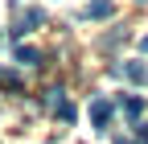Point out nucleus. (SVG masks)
Masks as SVG:
<instances>
[{
  "instance_id": "f257e3e1",
  "label": "nucleus",
  "mask_w": 148,
  "mask_h": 144,
  "mask_svg": "<svg viewBox=\"0 0 148 144\" xmlns=\"http://www.w3.org/2000/svg\"><path fill=\"white\" fill-rule=\"evenodd\" d=\"M37 25H45V12H41V8H29V12H21V21L8 29V37H12V41H21L25 33H29V29H37Z\"/></svg>"
},
{
  "instance_id": "f03ea898",
  "label": "nucleus",
  "mask_w": 148,
  "mask_h": 144,
  "mask_svg": "<svg viewBox=\"0 0 148 144\" xmlns=\"http://www.w3.org/2000/svg\"><path fill=\"white\" fill-rule=\"evenodd\" d=\"M111 115H115V103H111V99H95V103H90V119H95V128L99 132H107L111 128Z\"/></svg>"
},
{
  "instance_id": "7ed1b4c3",
  "label": "nucleus",
  "mask_w": 148,
  "mask_h": 144,
  "mask_svg": "<svg viewBox=\"0 0 148 144\" xmlns=\"http://www.w3.org/2000/svg\"><path fill=\"white\" fill-rule=\"evenodd\" d=\"M45 103L58 111V119H66V123H74V119H78V107H74L70 99H62V91H49V95H45Z\"/></svg>"
},
{
  "instance_id": "20e7f679",
  "label": "nucleus",
  "mask_w": 148,
  "mask_h": 144,
  "mask_svg": "<svg viewBox=\"0 0 148 144\" xmlns=\"http://www.w3.org/2000/svg\"><path fill=\"white\" fill-rule=\"evenodd\" d=\"M111 70H115V74H127L132 82H148V66L144 62H115Z\"/></svg>"
},
{
  "instance_id": "39448f33",
  "label": "nucleus",
  "mask_w": 148,
  "mask_h": 144,
  "mask_svg": "<svg viewBox=\"0 0 148 144\" xmlns=\"http://www.w3.org/2000/svg\"><path fill=\"white\" fill-rule=\"evenodd\" d=\"M111 12H115V4H111V0H90V4L82 8L86 21H99V16H111Z\"/></svg>"
},
{
  "instance_id": "423d86ee",
  "label": "nucleus",
  "mask_w": 148,
  "mask_h": 144,
  "mask_svg": "<svg viewBox=\"0 0 148 144\" xmlns=\"http://www.w3.org/2000/svg\"><path fill=\"white\" fill-rule=\"evenodd\" d=\"M140 111H144V95H123V115L140 119Z\"/></svg>"
},
{
  "instance_id": "0eeeda50",
  "label": "nucleus",
  "mask_w": 148,
  "mask_h": 144,
  "mask_svg": "<svg viewBox=\"0 0 148 144\" xmlns=\"http://www.w3.org/2000/svg\"><path fill=\"white\" fill-rule=\"evenodd\" d=\"M16 62H21V66H37V62H41V53H37L33 45H16Z\"/></svg>"
},
{
  "instance_id": "6e6552de",
  "label": "nucleus",
  "mask_w": 148,
  "mask_h": 144,
  "mask_svg": "<svg viewBox=\"0 0 148 144\" xmlns=\"http://www.w3.org/2000/svg\"><path fill=\"white\" fill-rule=\"evenodd\" d=\"M115 144H136V140H127V136H119V140H115Z\"/></svg>"
},
{
  "instance_id": "1a4fd4ad",
  "label": "nucleus",
  "mask_w": 148,
  "mask_h": 144,
  "mask_svg": "<svg viewBox=\"0 0 148 144\" xmlns=\"http://www.w3.org/2000/svg\"><path fill=\"white\" fill-rule=\"evenodd\" d=\"M140 49H144V53H148V37H144V41H140Z\"/></svg>"
},
{
  "instance_id": "9d476101",
  "label": "nucleus",
  "mask_w": 148,
  "mask_h": 144,
  "mask_svg": "<svg viewBox=\"0 0 148 144\" xmlns=\"http://www.w3.org/2000/svg\"><path fill=\"white\" fill-rule=\"evenodd\" d=\"M136 4H144V0H136Z\"/></svg>"
}]
</instances>
